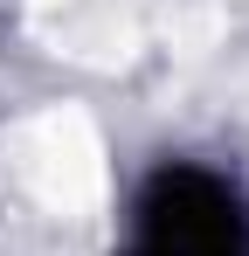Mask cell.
Wrapping results in <instances>:
<instances>
[{"label":"cell","mask_w":249,"mask_h":256,"mask_svg":"<svg viewBox=\"0 0 249 256\" xmlns=\"http://www.w3.org/2000/svg\"><path fill=\"white\" fill-rule=\"evenodd\" d=\"M132 256H249V208L208 166H160L138 201Z\"/></svg>","instance_id":"cell-1"}]
</instances>
